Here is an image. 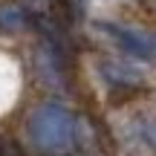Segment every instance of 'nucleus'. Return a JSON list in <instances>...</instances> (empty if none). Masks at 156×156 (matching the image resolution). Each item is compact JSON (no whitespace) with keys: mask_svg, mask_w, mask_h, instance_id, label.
Segmentation results:
<instances>
[{"mask_svg":"<svg viewBox=\"0 0 156 156\" xmlns=\"http://www.w3.org/2000/svg\"><path fill=\"white\" fill-rule=\"evenodd\" d=\"M29 139L46 153H61L75 139V116L58 101L41 104L29 119Z\"/></svg>","mask_w":156,"mask_h":156,"instance_id":"nucleus-1","label":"nucleus"},{"mask_svg":"<svg viewBox=\"0 0 156 156\" xmlns=\"http://www.w3.org/2000/svg\"><path fill=\"white\" fill-rule=\"evenodd\" d=\"M98 29H104V32L116 41L124 55L139 58V61H153L156 58V38H147L145 32L124 29V26H116V23H98Z\"/></svg>","mask_w":156,"mask_h":156,"instance_id":"nucleus-2","label":"nucleus"},{"mask_svg":"<svg viewBox=\"0 0 156 156\" xmlns=\"http://www.w3.org/2000/svg\"><path fill=\"white\" fill-rule=\"evenodd\" d=\"M26 23H29V17L20 6H0V29L3 32H17Z\"/></svg>","mask_w":156,"mask_h":156,"instance_id":"nucleus-3","label":"nucleus"},{"mask_svg":"<svg viewBox=\"0 0 156 156\" xmlns=\"http://www.w3.org/2000/svg\"><path fill=\"white\" fill-rule=\"evenodd\" d=\"M139 136L147 147L156 151V122H139Z\"/></svg>","mask_w":156,"mask_h":156,"instance_id":"nucleus-4","label":"nucleus"}]
</instances>
